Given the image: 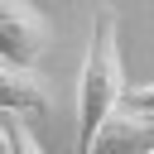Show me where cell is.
<instances>
[{
    "label": "cell",
    "mask_w": 154,
    "mask_h": 154,
    "mask_svg": "<svg viewBox=\"0 0 154 154\" xmlns=\"http://www.w3.org/2000/svg\"><path fill=\"white\" fill-rule=\"evenodd\" d=\"M0 154H5V140H0Z\"/></svg>",
    "instance_id": "cell-7"
},
{
    "label": "cell",
    "mask_w": 154,
    "mask_h": 154,
    "mask_svg": "<svg viewBox=\"0 0 154 154\" xmlns=\"http://www.w3.org/2000/svg\"><path fill=\"white\" fill-rule=\"evenodd\" d=\"M125 101V58H120V19L111 5H96L91 14V38L77 77V154L91 144L106 116H116Z\"/></svg>",
    "instance_id": "cell-1"
},
{
    "label": "cell",
    "mask_w": 154,
    "mask_h": 154,
    "mask_svg": "<svg viewBox=\"0 0 154 154\" xmlns=\"http://www.w3.org/2000/svg\"><path fill=\"white\" fill-rule=\"evenodd\" d=\"M82 154H154V120L120 106L116 116L101 120V130L91 135V144Z\"/></svg>",
    "instance_id": "cell-3"
},
{
    "label": "cell",
    "mask_w": 154,
    "mask_h": 154,
    "mask_svg": "<svg viewBox=\"0 0 154 154\" xmlns=\"http://www.w3.org/2000/svg\"><path fill=\"white\" fill-rule=\"evenodd\" d=\"M53 48V24L34 0H0V63L38 72Z\"/></svg>",
    "instance_id": "cell-2"
},
{
    "label": "cell",
    "mask_w": 154,
    "mask_h": 154,
    "mask_svg": "<svg viewBox=\"0 0 154 154\" xmlns=\"http://www.w3.org/2000/svg\"><path fill=\"white\" fill-rule=\"evenodd\" d=\"M120 106H130V111H140V116H149V120H154V82L125 87V101H120Z\"/></svg>",
    "instance_id": "cell-6"
},
{
    "label": "cell",
    "mask_w": 154,
    "mask_h": 154,
    "mask_svg": "<svg viewBox=\"0 0 154 154\" xmlns=\"http://www.w3.org/2000/svg\"><path fill=\"white\" fill-rule=\"evenodd\" d=\"M34 111L38 116L53 111V87L38 72L0 63V116H34Z\"/></svg>",
    "instance_id": "cell-4"
},
{
    "label": "cell",
    "mask_w": 154,
    "mask_h": 154,
    "mask_svg": "<svg viewBox=\"0 0 154 154\" xmlns=\"http://www.w3.org/2000/svg\"><path fill=\"white\" fill-rule=\"evenodd\" d=\"M0 140H5V154H43V144L34 140L24 116H0Z\"/></svg>",
    "instance_id": "cell-5"
}]
</instances>
